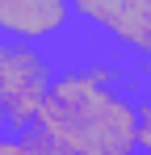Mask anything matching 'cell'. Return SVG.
<instances>
[{
	"mask_svg": "<svg viewBox=\"0 0 151 155\" xmlns=\"http://www.w3.org/2000/svg\"><path fill=\"white\" fill-rule=\"evenodd\" d=\"M50 155H130L139 147V97L105 67L55 76L34 117Z\"/></svg>",
	"mask_w": 151,
	"mask_h": 155,
	"instance_id": "1",
	"label": "cell"
},
{
	"mask_svg": "<svg viewBox=\"0 0 151 155\" xmlns=\"http://www.w3.org/2000/svg\"><path fill=\"white\" fill-rule=\"evenodd\" d=\"M55 76H59L55 54L46 46L0 38V113L8 122V134H21L34 126Z\"/></svg>",
	"mask_w": 151,
	"mask_h": 155,
	"instance_id": "2",
	"label": "cell"
},
{
	"mask_svg": "<svg viewBox=\"0 0 151 155\" xmlns=\"http://www.w3.org/2000/svg\"><path fill=\"white\" fill-rule=\"evenodd\" d=\"M72 21L63 4H0V38H17L42 46V38L59 34Z\"/></svg>",
	"mask_w": 151,
	"mask_h": 155,
	"instance_id": "3",
	"label": "cell"
},
{
	"mask_svg": "<svg viewBox=\"0 0 151 155\" xmlns=\"http://www.w3.org/2000/svg\"><path fill=\"white\" fill-rule=\"evenodd\" d=\"M139 147L151 151V92L139 97Z\"/></svg>",
	"mask_w": 151,
	"mask_h": 155,
	"instance_id": "4",
	"label": "cell"
},
{
	"mask_svg": "<svg viewBox=\"0 0 151 155\" xmlns=\"http://www.w3.org/2000/svg\"><path fill=\"white\" fill-rule=\"evenodd\" d=\"M0 155H34V151L21 143V134H8V138L0 143Z\"/></svg>",
	"mask_w": 151,
	"mask_h": 155,
	"instance_id": "5",
	"label": "cell"
},
{
	"mask_svg": "<svg viewBox=\"0 0 151 155\" xmlns=\"http://www.w3.org/2000/svg\"><path fill=\"white\" fill-rule=\"evenodd\" d=\"M8 138V122H4V113H0V143Z\"/></svg>",
	"mask_w": 151,
	"mask_h": 155,
	"instance_id": "6",
	"label": "cell"
},
{
	"mask_svg": "<svg viewBox=\"0 0 151 155\" xmlns=\"http://www.w3.org/2000/svg\"><path fill=\"white\" fill-rule=\"evenodd\" d=\"M130 155H151V151H143V147H134V151H130Z\"/></svg>",
	"mask_w": 151,
	"mask_h": 155,
	"instance_id": "7",
	"label": "cell"
}]
</instances>
